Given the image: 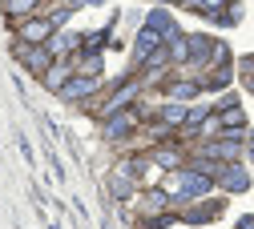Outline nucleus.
<instances>
[{"instance_id":"nucleus-1","label":"nucleus","mask_w":254,"mask_h":229,"mask_svg":"<svg viewBox=\"0 0 254 229\" xmlns=\"http://www.w3.org/2000/svg\"><path fill=\"white\" fill-rule=\"evenodd\" d=\"M170 193H174L178 201L202 197V193H210V177H206V173H178V177H174V185H170Z\"/></svg>"},{"instance_id":"nucleus-2","label":"nucleus","mask_w":254,"mask_h":229,"mask_svg":"<svg viewBox=\"0 0 254 229\" xmlns=\"http://www.w3.org/2000/svg\"><path fill=\"white\" fill-rule=\"evenodd\" d=\"M162 45H170V41H166L157 28H149V24H145V28L137 32V41H133V52H137V60H149V56L162 48Z\"/></svg>"},{"instance_id":"nucleus-3","label":"nucleus","mask_w":254,"mask_h":229,"mask_svg":"<svg viewBox=\"0 0 254 229\" xmlns=\"http://www.w3.org/2000/svg\"><path fill=\"white\" fill-rule=\"evenodd\" d=\"M57 28V20H28L24 28H20V41H28V45H41V41H49V32Z\"/></svg>"},{"instance_id":"nucleus-4","label":"nucleus","mask_w":254,"mask_h":229,"mask_svg":"<svg viewBox=\"0 0 254 229\" xmlns=\"http://www.w3.org/2000/svg\"><path fill=\"white\" fill-rule=\"evenodd\" d=\"M93 89H97L93 77H73L69 85H61V96H65V101H81V96H89Z\"/></svg>"},{"instance_id":"nucleus-5","label":"nucleus","mask_w":254,"mask_h":229,"mask_svg":"<svg viewBox=\"0 0 254 229\" xmlns=\"http://www.w3.org/2000/svg\"><path fill=\"white\" fill-rule=\"evenodd\" d=\"M218 177H222V185H226V189H234V193H242V189L250 185L246 169H238V165H226V169H218Z\"/></svg>"},{"instance_id":"nucleus-6","label":"nucleus","mask_w":254,"mask_h":229,"mask_svg":"<svg viewBox=\"0 0 254 229\" xmlns=\"http://www.w3.org/2000/svg\"><path fill=\"white\" fill-rule=\"evenodd\" d=\"M137 125V113H113V121L105 125V137H125Z\"/></svg>"},{"instance_id":"nucleus-7","label":"nucleus","mask_w":254,"mask_h":229,"mask_svg":"<svg viewBox=\"0 0 254 229\" xmlns=\"http://www.w3.org/2000/svg\"><path fill=\"white\" fill-rule=\"evenodd\" d=\"M145 24H149V28H157L166 41H174V37H178V32H174V20H170V12H166V8H153V12L145 16Z\"/></svg>"},{"instance_id":"nucleus-8","label":"nucleus","mask_w":254,"mask_h":229,"mask_svg":"<svg viewBox=\"0 0 254 229\" xmlns=\"http://www.w3.org/2000/svg\"><path fill=\"white\" fill-rule=\"evenodd\" d=\"M198 89H202V85H194V81H182V85H174V89H170V101H178V105H182V101H190V96H194Z\"/></svg>"},{"instance_id":"nucleus-9","label":"nucleus","mask_w":254,"mask_h":229,"mask_svg":"<svg viewBox=\"0 0 254 229\" xmlns=\"http://www.w3.org/2000/svg\"><path fill=\"white\" fill-rule=\"evenodd\" d=\"M182 4H190V8H202V12H222V8H230V0H182Z\"/></svg>"},{"instance_id":"nucleus-10","label":"nucleus","mask_w":254,"mask_h":229,"mask_svg":"<svg viewBox=\"0 0 254 229\" xmlns=\"http://www.w3.org/2000/svg\"><path fill=\"white\" fill-rule=\"evenodd\" d=\"M238 153V145H230V141H214V145H206V157H222V161H230Z\"/></svg>"},{"instance_id":"nucleus-11","label":"nucleus","mask_w":254,"mask_h":229,"mask_svg":"<svg viewBox=\"0 0 254 229\" xmlns=\"http://www.w3.org/2000/svg\"><path fill=\"white\" fill-rule=\"evenodd\" d=\"M218 121H222V125H226V129H242V125H246V113H242L238 105H230V109H226V113H222Z\"/></svg>"},{"instance_id":"nucleus-12","label":"nucleus","mask_w":254,"mask_h":229,"mask_svg":"<svg viewBox=\"0 0 254 229\" xmlns=\"http://www.w3.org/2000/svg\"><path fill=\"white\" fill-rule=\"evenodd\" d=\"M24 60H28V69H33V73H45V69H49V52H41V48L24 52Z\"/></svg>"},{"instance_id":"nucleus-13","label":"nucleus","mask_w":254,"mask_h":229,"mask_svg":"<svg viewBox=\"0 0 254 229\" xmlns=\"http://www.w3.org/2000/svg\"><path fill=\"white\" fill-rule=\"evenodd\" d=\"M133 92H137V85H125V89H121V92L113 96V101H109V109H105V117H113V113H117V109H121L125 101H129V96H133Z\"/></svg>"},{"instance_id":"nucleus-14","label":"nucleus","mask_w":254,"mask_h":229,"mask_svg":"<svg viewBox=\"0 0 254 229\" xmlns=\"http://www.w3.org/2000/svg\"><path fill=\"white\" fill-rule=\"evenodd\" d=\"M214 217H218V205H206V209L186 213V221H194V225H198V221H214Z\"/></svg>"},{"instance_id":"nucleus-15","label":"nucleus","mask_w":254,"mask_h":229,"mask_svg":"<svg viewBox=\"0 0 254 229\" xmlns=\"http://www.w3.org/2000/svg\"><path fill=\"white\" fill-rule=\"evenodd\" d=\"M162 117H166V121H170V125H182V121H186V117H190V113H186V109H182V105H166V113H162Z\"/></svg>"},{"instance_id":"nucleus-16","label":"nucleus","mask_w":254,"mask_h":229,"mask_svg":"<svg viewBox=\"0 0 254 229\" xmlns=\"http://www.w3.org/2000/svg\"><path fill=\"white\" fill-rule=\"evenodd\" d=\"M238 16H242V8L234 4V8H222V12L214 16V20H218V24H238Z\"/></svg>"},{"instance_id":"nucleus-17","label":"nucleus","mask_w":254,"mask_h":229,"mask_svg":"<svg viewBox=\"0 0 254 229\" xmlns=\"http://www.w3.org/2000/svg\"><path fill=\"white\" fill-rule=\"evenodd\" d=\"M33 4H37V0H8V12L12 16H24V12H33Z\"/></svg>"},{"instance_id":"nucleus-18","label":"nucleus","mask_w":254,"mask_h":229,"mask_svg":"<svg viewBox=\"0 0 254 229\" xmlns=\"http://www.w3.org/2000/svg\"><path fill=\"white\" fill-rule=\"evenodd\" d=\"M69 45H77L73 37H57V41H49V52H65Z\"/></svg>"},{"instance_id":"nucleus-19","label":"nucleus","mask_w":254,"mask_h":229,"mask_svg":"<svg viewBox=\"0 0 254 229\" xmlns=\"http://www.w3.org/2000/svg\"><path fill=\"white\" fill-rule=\"evenodd\" d=\"M105 37H109V32H93V37H85V48H101Z\"/></svg>"},{"instance_id":"nucleus-20","label":"nucleus","mask_w":254,"mask_h":229,"mask_svg":"<svg viewBox=\"0 0 254 229\" xmlns=\"http://www.w3.org/2000/svg\"><path fill=\"white\" fill-rule=\"evenodd\" d=\"M202 121H206V113H202V109H194V113H190V117H186V125H190V129H198Z\"/></svg>"},{"instance_id":"nucleus-21","label":"nucleus","mask_w":254,"mask_h":229,"mask_svg":"<svg viewBox=\"0 0 254 229\" xmlns=\"http://www.w3.org/2000/svg\"><path fill=\"white\" fill-rule=\"evenodd\" d=\"M157 4H170V0H157Z\"/></svg>"},{"instance_id":"nucleus-22","label":"nucleus","mask_w":254,"mask_h":229,"mask_svg":"<svg viewBox=\"0 0 254 229\" xmlns=\"http://www.w3.org/2000/svg\"><path fill=\"white\" fill-rule=\"evenodd\" d=\"M242 229H246V225H242Z\"/></svg>"}]
</instances>
